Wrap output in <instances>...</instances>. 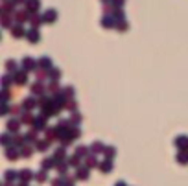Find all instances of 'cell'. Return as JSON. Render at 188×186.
<instances>
[{"label": "cell", "mask_w": 188, "mask_h": 186, "mask_svg": "<svg viewBox=\"0 0 188 186\" xmlns=\"http://www.w3.org/2000/svg\"><path fill=\"white\" fill-rule=\"evenodd\" d=\"M42 20H46V22H54V20H55V11H54V9H48L46 15L42 17Z\"/></svg>", "instance_id": "1"}, {"label": "cell", "mask_w": 188, "mask_h": 186, "mask_svg": "<svg viewBox=\"0 0 188 186\" xmlns=\"http://www.w3.org/2000/svg\"><path fill=\"white\" fill-rule=\"evenodd\" d=\"M37 9H39V0H28V11L33 13Z\"/></svg>", "instance_id": "2"}, {"label": "cell", "mask_w": 188, "mask_h": 186, "mask_svg": "<svg viewBox=\"0 0 188 186\" xmlns=\"http://www.w3.org/2000/svg\"><path fill=\"white\" fill-rule=\"evenodd\" d=\"M28 13H30V11H18L15 17H17V20H18V22H22V20H26V18H28Z\"/></svg>", "instance_id": "3"}, {"label": "cell", "mask_w": 188, "mask_h": 186, "mask_svg": "<svg viewBox=\"0 0 188 186\" xmlns=\"http://www.w3.org/2000/svg\"><path fill=\"white\" fill-rule=\"evenodd\" d=\"M28 39H30V41H37V39H39V33H37V30H31V31L28 33Z\"/></svg>", "instance_id": "4"}, {"label": "cell", "mask_w": 188, "mask_h": 186, "mask_svg": "<svg viewBox=\"0 0 188 186\" xmlns=\"http://www.w3.org/2000/svg\"><path fill=\"white\" fill-rule=\"evenodd\" d=\"M13 37H22V30L20 28H13Z\"/></svg>", "instance_id": "5"}, {"label": "cell", "mask_w": 188, "mask_h": 186, "mask_svg": "<svg viewBox=\"0 0 188 186\" xmlns=\"http://www.w3.org/2000/svg\"><path fill=\"white\" fill-rule=\"evenodd\" d=\"M24 66L26 68H33V59H24Z\"/></svg>", "instance_id": "6"}, {"label": "cell", "mask_w": 188, "mask_h": 186, "mask_svg": "<svg viewBox=\"0 0 188 186\" xmlns=\"http://www.w3.org/2000/svg\"><path fill=\"white\" fill-rule=\"evenodd\" d=\"M102 24H103V26H113V20L107 17V18H103V20H102Z\"/></svg>", "instance_id": "7"}, {"label": "cell", "mask_w": 188, "mask_h": 186, "mask_svg": "<svg viewBox=\"0 0 188 186\" xmlns=\"http://www.w3.org/2000/svg\"><path fill=\"white\" fill-rule=\"evenodd\" d=\"M41 66H50V59H41Z\"/></svg>", "instance_id": "8"}, {"label": "cell", "mask_w": 188, "mask_h": 186, "mask_svg": "<svg viewBox=\"0 0 188 186\" xmlns=\"http://www.w3.org/2000/svg\"><path fill=\"white\" fill-rule=\"evenodd\" d=\"M113 2H114V6H122L124 4V0H113Z\"/></svg>", "instance_id": "9"}, {"label": "cell", "mask_w": 188, "mask_h": 186, "mask_svg": "<svg viewBox=\"0 0 188 186\" xmlns=\"http://www.w3.org/2000/svg\"><path fill=\"white\" fill-rule=\"evenodd\" d=\"M17 4H20V0H17Z\"/></svg>", "instance_id": "10"}]
</instances>
